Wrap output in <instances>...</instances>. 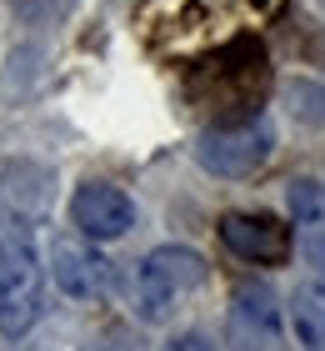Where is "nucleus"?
Returning a JSON list of instances; mask_svg holds the SVG:
<instances>
[{
  "label": "nucleus",
  "instance_id": "6e6552de",
  "mask_svg": "<svg viewBox=\"0 0 325 351\" xmlns=\"http://www.w3.org/2000/svg\"><path fill=\"white\" fill-rule=\"evenodd\" d=\"M290 331H296L300 351H325V291L320 286H296L290 296Z\"/></svg>",
  "mask_w": 325,
  "mask_h": 351
},
{
  "label": "nucleus",
  "instance_id": "9b49d317",
  "mask_svg": "<svg viewBox=\"0 0 325 351\" xmlns=\"http://www.w3.org/2000/svg\"><path fill=\"white\" fill-rule=\"evenodd\" d=\"M80 351H145V341H140L130 326H105L101 337H90Z\"/></svg>",
  "mask_w": 325,
  "mask_h": 351
},
{
  "label": "nucleus",
  "instance_id": "20e7f679",
  "mask_svg": "<svg viewBox=\"0 0 325 351\" xmlns=\"http://www.w3.org/2000/svg\"><path fill=\"white\" fill-rule=\"evenodd\" d=\"M225 337H231V351H281V301L265 281L235 286Z\"/></svg>",
  "mask_w": 325,
  "mask_h": 351
},
{
  "label": "nucleus",
  "instance_id": "f257e3e1",
  "mask_svg": "<svg viewBox=\"0 0 325 351\" xmlns=\"http://www.w3.org/2000/svg\"><path fill=\"white\" fill-rule=\"evenodd\" d=\"M275 156V125L265 116H246L231 125H210L195 136V161L220 181H246Z\"/></svg>",
  "mask_w": 325,
  "mask_h": 351
},
{
  "label": "nucleus",
  "instance_id": "f8f14e48",
  "mask_svg": "<svg viewBox=\"0 0 325 351\" xmlns=\"http://www.w3.org/2000/svg\"><path fill=\"white\" fill-rule=\"evenodd\" d=\"M166 351H216V346H210L200 331H185V337H170V341H166Z\"/></svg>",
  "mask_w": 325,
  "mask_h": 351
},
{
  "label": "nucleus",
  "instance_id": "1a4fd4ad",
  "mask_svg": "<svg viewBox=\"0 0 325 351\" xmlns=\"http://www.w3.org/2000/svg\"><path fill=\"white\" fill-rule=\"evenodd\" d=\"M285 206H290V221H296V226L325 231V186L320 181H290Z\"/></svg>",
  "mask_w": 325,
  "mask_h": 351
},
{
  "label": "nucleus",
  "instance_id": "423d86ee",
  "mask_svg": "<svg viewBox=\"0 0 325 351\" xmlns=\"http://www.w3.org/2000/svg\"><path fill=\"white\" fill-rule=\"evenodd\" d=\"M70 221L90 241H120V236L135 226V201L110 181H86L70 196Z\"/></svg>",
  "mask_w": 325,
  "mask_h": 351
},
{
  "label": "nucleus",
  "instance_id": "0eeeda50",
  "mask_svg": "<svg viewBox=\"0 0 325 351\" xmlns=\"http://www.w3.org/2000/svg\"><path fill=\"white\" fill-rule=\"evenodd\" d=\"M51 276L65 296L75 301H101L116 291V261H105L95 246L86 241H55L51 251Z\"/></svg>",
  "mask_w": 325,
  "mask_h": 351
},
{
  "label": "nucleus",
  "instance_id": "9d476101",
  "mask_svg": "<svg viewBox=\"0 0 325 351\" xmlns=\"http://www.w3.org/2000/svg\"><path fill=\"white\" fill-rule=\"evenodd\" d=\"M290 101H296V116H300V121L325 125V86H305V81H296V86H290Z\"/></svg>",
  "mask_w": 325,
  "mask_h": 351
},
{
  "label": "nucleus",
  "instance_id": "39448f33",
  "mask_svg": "<svg viewBox=\"0 0 325 351\" xmlns=\"http://www.w3.org/2000/svg\"><path fill=\"white\" fill-rule=\"evenodd\" d=\"M220 241L231 256L240 261H255V266H275L290 256V226L275 221L265 211H225L220 216Z\"/></svg>",
  "mask_w": 325,
  "mask_h": 351
},
{
  "label": "nucleus",
  "instance_id": "7ed1b4c3",
  "mask_svg": "<svg viewBox=\"0 0 325 351\" xmlns=\"http://www.w3.org/2000/svg\"><path fill=\"white\" fill-rule=\"evenodd\" d=\"M40 322V261L30 231L0 236V337L21 341Z\"/></svg>",
  "mask_w": 325,
  "mask_h": 351
},
{
  "label": "nucleus",
  "instance_id": "f03ea898",
  "mask_svg": "<svg viewBox=\"0 0 325 351\" xmlns=\"http://www.w3.org/2000/svg\"><path fill=\"white\" fill-rule=\"evenodd\" d=\"M210 266L200 251L190 246H155L151 256L140 261V276H135V311L140 322H166L175 311V301L190 296L195 286H205Z\"/></svg>",
  "mask_w": 325,
  "mask_h": 351
}]
</instances>
